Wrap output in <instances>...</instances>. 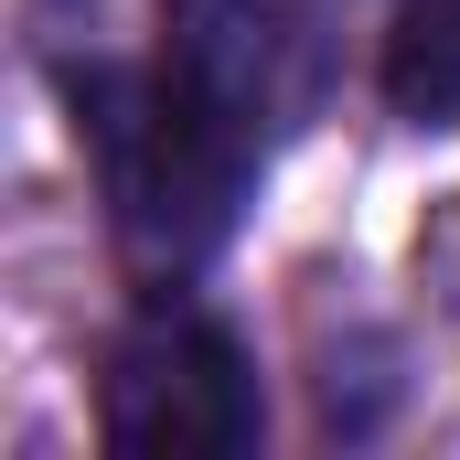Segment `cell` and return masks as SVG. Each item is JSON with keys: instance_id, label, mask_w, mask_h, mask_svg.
I'll return each mask as SVG.
<instances>
[{"instance_id": "1", "label": "cell", "mask_w": 460, "mask_h": 460, "mask_svg": "<svg viewBox=\"0 0 460 460\" xmlns=\"http://www.w3.org/2000/svg\"><path fill=\"white\" fill-rule=\"evenodd\" d=\"M161 86L193 128H215L235 161L268 172V150L322 108L332 75V11L322 0H172L150 43Z\"/></svg>"}, {"instance_id": "2", "label": "cell", "mask_w": 460, "mask_h": 460, "mask_svg": "<svg viewBox=\"0 0 460 460\" xmlns=\"http://www.w3.org/2000/svg\"><path fill=\"white\" fill-rule=\"evenodd\" d=\"M257 429H268V396H257L246 343L182 289H150V311L108 343L97 439L118 460H235L257 450Z\"/></svg>"}, {"instance_id": "3", "label": "cell", "mask_w": 460, "mask_h": 460, "mask_svg": "<svg viewBox=\"0 0 460 460\" xmlns=\"http://www.w3.org/2000/svg\"><path fill=\"white\" fill-rule=\"evenodd\" d=\"M385 108L407 128H460V0H407L385 32Z\"/></svg>"}]
</instances>
